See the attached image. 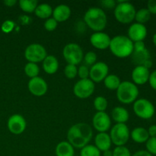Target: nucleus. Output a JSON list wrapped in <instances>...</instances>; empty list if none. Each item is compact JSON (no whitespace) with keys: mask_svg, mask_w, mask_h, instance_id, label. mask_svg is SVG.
<instances>
[{"mask_svg":"<svg viewBox=\"0 0 156 156\" xmlns=\"http://www.w3.org/2000/svg\"><path fill=\"white\" fill-rule=\"evenodd\" d=\"M93 136L92 128L86 123H78L72 126L67 132L68 142L74 148L82 149L88 145Z\"/></svg>","mask_w":156,"mask_h":156,"instance_id":"1","label":"nucleus"},{"mask_svg":"<svg viewBox=\"0 0 156 156\" xmlns=\"http://www.w3.org/2000/svg\"><path fill=\"white\" fill-rule=\"evenodd\" d=\"M84 21L88 27L94 32L102 31L108 24V18L101 8L92 7L88 9L84 15Z\"/></svg>","mask_w":156,"mask_h":156,"instance_id":"2","label":"nucleus"},{"mask_svg":"<svg viewBox=\"0 0 156 156\" xmlns=\"http://www.w3.org/2000/svg\"><path fill=\"white\" fill-rule=\"evenodd\" d=\"M109 48L113 55L123 59L131 56L133 51V42L125 35H117L111 38Z\"/></svg>","mask_w":156,"mask_h":156,"instance_id":"3","label":"nucleus"},{"mask_svg":"<svg viewBox=\"0 0 156 156\" xmlns=\"http://www.w3.org/2000/svg\"><path fill=\"white\" fill-rule=\"evenodd\" d=\"M139 93V88L136 85L129 81H124L121 82L117 89V98L121 103L129 105L137 100Z\"/></svg>","mask_w":156,"mask_h":156,"instance_id":"4","label":"nucleus"},{"mask_svg":"<svg viewBox=\"0 0 156 156\" xmlns=\"http://www.w3.org/2000/svg\"><path fill=\"white\" fill-rule=\"evenodd\" d=\"M135 7L128 1H117L114 8V16L121 24H129L135 19Z\"/></svg>","mask_w":156,"mask_h":156,"instance_id":"5","label":"nucleus"},{"mask_svg":"<svg viewBox=\"0 0 156 156\" xmlns=\"http://www.w3.org/2000/svg\"><path fill=\"white\" fill-rule=\"evenodd\" d=\"M109 135L113 144L116 146H123L130 137V132L126 123H116L111 129Z\"/></svg>","mask_w":156,"mask_h":156,"instance_id":"6","label":"nucleus"},{"mask_svg":"<svg viewBox=\"0 0 156 156\" xmlns=\"http://www.w3.org/2000/svg\"><path fill=\"white\" fill-rule=\"evenodd\" d=\"M62 56L68 64L77 66L83 60L84 53L82 47L75 43H69L64 47Z\"/></svg>","mask_w":156,"mask_h":156,"instance_id":"7","label":"nucleus"},{"mask_svg":"<svg viewBox=\"0 0 156 156\" xmlns=\"http://www.w3.org/2000/svg\"><path fill=\"white\" fill-rule=\"evenodd\" d=\"M133 111L136 115L143 120L152 118L155 112V107L150 101L145 98L137 99L133 103Z\"/></svg>","mask_w":156,"mask_h":156,"instance_id":"8","label":"nucleus"},{"mask_svg":"<svg viewBox=\"0 0 156 156\" xmlns=\"http://www.w3.org/2000/svg\"><path fill=\"white\" fill-rule=\"evenodd\" d=\"M47 56V53L45 47L37 43L28 45L24 50V57L29 62L38 63L43 62Z\"/></svg>","mask_w":156,"mask_h":156,"instance_id":"9","label":"nucleus"},{"mask_svg":"<svg viewBox=\"0 0 156 156\" xmlns=\"http://www.w3.org/2000/svg\"><path fill=\"white\" fill-rule=\"evenodd\" d=\"M94 89L95 85L91 79H80L74 85L73 92L78 98L86 99L94 93Z\"/></svg>","mask_w":156,"mask_h":156,"instance_id":"10","label":"nucleus"},{"mask_svg":"<svg viewBox=\"0 0 156 156\" xmlns=\"http://www.w3.org/2000/svg\"><path fill=\"white\" fill-rule=\"evenodd\" d=\"M130 56L131 61L136 66H143L149 69L152 67V61L150 52L146 47L142 50H133Z\"/></svg>","mask_w":156,"mask_h":156,"instance_id":"11","label":"nucleus"},{"mask_svg":"<svg viewBox=\"0 0 156 156\" xmlns=\"http://www.w3.org/2000/svg\"><path fill=\"white\" fill-rule=\"evenodd\" d=\"M109 67L104 62H96L89 69V79L94 83L103 82L108 76Z\"/></svg>","mask_w":156,"mask_h":156,"instance_id":"12","label":"nucleus"},{"mask_svg":"<svg viewBox=\"0 0 156 156\" xmlns=\"http://www.w3.org/2000/svg\"><path fill=\"white\" fill-rule=\"evenodd\" d=\"M92 124L98 133H107L111 129V117L106 112H97L92 118Z\"/></svg>","mask_w":156,"mask_h":156,"instance_id":"13","label":"nucleus"},{"mask_svg":"<svg viewBox=\"0 0 156 156\" xmlns=\"http://www.w3.org/2000/svg\"><path fill=\"white\" fill-rule=\"evenodd\" d=\"M8 129L15 135H19L21 134L26 129L27 123L22 115L18 114H13L11 116L8 120L7 123Z\"/></svg>","mask_w":156,"mask_h":156,"instance_id":"14","label":"nucleus"},{"mask_svg":"<svg viewBox=\"0 0 156 156\" xmlns=\"http://www.w3.org/2000/svg\"><path fill=\"white\" fill-rule=\"evenodd\" d=\"M27 88H28L29 91L33 95L41 97L47 93L48 90V85H47V82L43 78L37 76L29 80Z\"/></svg>","mask_w":156,"mask_h":156,"instance_id":"15","label":"nucleus"},{"mask_svg":"<svg viewBox=\"0 0 156 156\" xmlns=\"http://www.w3.org/2000/svg\"><path fill=\"white\" fill-rule=\"evenodd\" d=\"M111 38L107 33L103 31L94 32L90 37V43L91 45L98 50H106L109 48Z\"/></svg>","mask_w":156,"mask_h":156,"instance_id":"16","label":"nucleus"},{"mask_svg":"<svg viewBox=\"0 0 156 156\" xmlns=\"http://www.w3.org/2000/svg\"><path fill=\"white\" fill-rule=\"evenodd\" d=\"M147 36V28L144 24L133 23L128 29V37L133 42L143 41Z\"/></svg>","mask_w":156,"mask_h":156,"instance_id":"17","label":"nucleus"},{"mask_svg":"<svg viewBox=\"0 0 156 156\" xmlns=\"http://www.w3.org/2000/svg\"><path fill=\"white\" fill-rule=\"evenodd\" d=\"M150 72L149 69L139 66H136L132 72V79L135 85H144L146 82H149Z\"/></svg>","mask_w":156,"mask_h":156,"instance_id":"18","label":"nucleus"},{"mask_svg":"<svg viewBox=\"0 0 156 156\" xmlns=\"http://www.w3.org/2000/svg\"><path fill=\"white\" fill-rule=\"evenodd\" d=\"M71 9L65 4H60L53 10V18L57 22H63L67 21L71 16Z\"/></svg>","mask_w":156,"mask_h":156,"instance_id":"19","label":"nucleus"},{"mask_svg":"<svg viewBox=\"0 0 156 156\" xmlns=\"http://www.w3.org/2000/svg\"><path fill=\"white\" fill-rule=\"evenodd\" d=\"M94 146L100 152L109 150L112 145L110 135L107 133H98L94 138Z\"/></svg>","mask_w":156,"mask_h":156,"instance_id":"20","label":"nucleus"},{"mask_svg":"<svg viewBox=\"0 0 156 156\" xmlns=\"http://www.w3.org/2000/svg\"><path fill=\"white\" fill-rule=\"evenodd\" d=\"M43 69L44 72L49 75L56 73L59 69V61L57 58L53 55H47L43 61Z\"/></svg>","mask_w":156,"mask_h":156,"instance_id":"21","label":"nucleus"},{"mask_svg":"<svg viewBox=\"0 0 156 156\" xmlns=\"http://www.w3.org/2000/svg\"><path fill=\"white\" fill-rule=\"evenodd\" d=\"M111 117L116 123H126L129 118V114L126 108L118 106L112 110Z\"/></svg>","mask_w":156,"mask_h":156,"instance_id":"22","label":"nucleus"},{"mask_svg":"<svg viewBox=\"0 0 156 156\" xmlns=\"http://www.w3.org/2000/svg\"><path fill=\"white\" fill-rule=\"evenodd\" d=\"M56 156H74V147L68 141H62L57 144L55 149Z\"/></svg>","mask_w":156,"mask_h":156,"instance_id":"23","label":"nucleus"},{"mask_svg":"<svg viewBox=\"0 0 156 156\" xmlns=\"http://www.w3.org/2000/svg\"><path fill=\"white\" fill-rule=\"evenodd\" d=\"M130 137L135 143H144L149 139L148 130L143 127L134 128L130 133Z\"/></svg>","mask_w":156,"mask_h":156,"instance_id":"24","label":"nucleus"},{"mask_svg":"<svg viewBox=\"0 0 156 156\" xmlns=\"http://www.w3.org/2000/svg\"><path fill=\"white\" fill-rule=\"evenodd\" d=\"M34 13L37 18L41 19H48L53 14V8L47 3H42L37 6Z\"/></svg>","mask_w":156,"mask_h":156,"instance_id":"25","label":"nucleus"},{"mask_svg":"<svg viewBox=\"0 0 156 156\" xmlns=\"http://www.w3.org/2000/svg\"><path fill=\"white\" fill-rule=\"evenodd\" d=\"M103 82L105 86L109 90H117L121 83L120 78L114 74H108Z\"/></svg>","mask_w":156,"mask_h":156,"instance_id":"26","label":"nucleus"},{"mask_svg":"<svg viewBox=\"0 0 156 156\" xmlns=\"http://www.w3.org/2000/svg\"><path fill=\"white\" fill-rule=\"evenodd\" d=\"M18 3H19L20 9L26 13L34 12L38 5L37 0H20Z\"/></svg>","mask_w":156,"mask_h":156,"instance_id":"27","label":"nucleus"},{"mask_svg":"<svg viewBox=\"0 0 156 156\" xmlns=\"http://www.w3.org/2000/svg\"><path fill=\"white\" fill-rule=\"evenodd\" d=\"M24 70L26 76L30 78V79L37 77L40 73L39 66H37V64L34 63V62H27L24 66Z\"/></svg>","mask_w":156,"mask_h":156,"instance_id":"28","label":"nucleus"},{"mask_svg":"<svg viewBox=\"0 0 156 156\" xmlns=\"http://www.w3.org/2000/svg\"><path fill=\"white\" fill-rule=\"evenodd\" d=\"M151 18V13L147 9H141L136 11L135 15V20L139 24H145Z\"/></svg>","mask_w":156,"mask_h":156,"instance_id":"29","label":"nucleus"},{"mask_svg":"<svg viewBox=\"0 0 156 156\" xmlns=\"http://www.w3.org/2000/svg\"><path fill=\"white\" fill-rule=\"evenodd\" d=\"M94 107L97 112H105L108 106V102L106 98L103 96H98L94 98Z\"/></svg>","mask_w":156,"mask_h":156,"instance_id":"30","label":"nucleus"},{"mask_svg":"<svg viewBox=\"0 0 156 156\" xmlns=\"http://www.w3.org/2000/svg\"><path fill=\"white\" fill-rule=\"evenodd\" d=\"M101 152L94 145H87L81 149L80 156H101Z\"/></svg>","mask_w":156,"mask_h":156,"instance_id":"31","label":"nucleus"},{"mask_svg":"<svg viewBox=\"0 0 156 156\" xmlns=\"http://www.w3.org/2000/svg\"><path fill=\"white\" fill-rule=\"evenodd\" d=\"M64 75L69 79H75L78 75L77 66L72 64H67L64 69Z\"/></svg>","mask_w":156,"mask_h":156,"instance_id":"32","label":"nucleus"},{"mask_svg":"<svg viewBox=\"0 0 156 156\" xmlns=\"http://www.w3.org/2000/svg\"><path fill=\"white\" fill-rule=\"evenodd\" d=\"M113 152V156H132L129 149L126 146H116Z\"/></svg>","mask_w":156,"mask_h":156,"instance_id":"33","label":"nucleus"},{"mask_svg":"<svg viewBox=\"0 0 156 156\" xmlns=\"http://www.w3.org/2000/svg\"><path fill=\"white\" fill-rule=\"evenodd\" d=\"M83 59L87 66H91L94 63H96V61H97V55H96V53L94 52L89 51L85 53L83 57Z\"/></svg>","mask_w":156,"mask_h":156,"instance_id":"34","label":"nucleus"},{"mask_svg":"<svg viewBox=\"0 0 156 156\" xmlns=\"http://www.w3.org/2000/svg\"><path fill=\"white\" fill-rule=\"evenodd\" d=\"M146 151L152 155H156V137H149L146 142Z\"/></svg>","mask_w":156,"mask_h":156,"instance_id":"35","label":"nucleus"},{"mask_svg":"<svg viewBox=\"0 0 156 156\" xmlns=\"http://www.w3.org/2000/svg\"><path fill=\"white\" fill-rule=\"evenodd\" d=\"M15 27V24L12 20H6L2 24L1 30L5 34H9L14 30Z\"/></svg>","mask_w":156,"mask_h":156,"instance_id":"36","label":"nucleus"},{"mask_svg":"<svg viewBox=\"0 0 156 156\" xmlns=\"http://www.w3.org/2000/svg\"><path fill=\"white\" fill-rule=\"evenodd\" d=\"M58 22L54 19V18L52 17V18H48L44 22V28L47 30V31H53V30H56V28L57 27Z\"/></svg>","mask_w":156,"mask_h":156,"instance_id":"37","label":"nucleus"},{"mask_svg":"<svg viewBox=\"0 0 156 156\" xmlns=\"http://www.w3.org/2000/svg\"><path fill=\"white\" fill-rule=\"evenodd\" d=\"M80 79H89V68L86 65H82L78 68V75Z\"/></svg>","mask_w":156,"mask_h":156,"instance_id":"38","label":"nucleus"},{"mask_svg":"<svg viewBox=\"0 0 156 156\" xmlns=\"http://www.w3.org/2000/svg\"><path fill=\"white\" fill-rule=\"evenodd\" d=\"M101 4L103 5V7L106 8V9H114L117 5V2L114 0H103L101 1Z\"/></svg>","mask_w":156,"mask_h":156,"instance_id":"39","label":"nucleus"},{"mask_svg":"<svg viewBox=\"0 0 156 156\" xmlns=\"http://www.w3.org/2000/svg\"><path fill=\"white\" fill-rule=\"evenodd\" d=\"M147 9L149 12L154 15H156V0H149L147 3Z\"/></svg>","mask_w":156,"mask_h":156,"instance_id":"40","label":"nucleus"},{"mask_svg":"<svg viewBox=\"0 0 156 156\" xmlns=\"http://www.w3.org/2000/svg\"><path fill=\"white\" fill-rule=\"evenodd\" d=\"M149 82L150 86L153 88L154 90H156V70L150 73L149 79Z\"/></svg>","mask_w":156,"mask_h":156,"instance_id":"41","label":"nucleus"},{"mask_svg":"<svg viewBox=\"0 0 156 156\" xmlns=\"http://www.w3.org/2000/svg\"><path fill=\"white\" fill-rule=\"evenodd\" d=\"M144 48H146V45L143 41H137L133 43V50H142Z\"/></svg>","mask_w":156,"mask_h":156,"instance_id":"42","label":"nucleus"},{"mask_svg":"<svg viewBox=\"0 0 156 156\" xmlns=\"http://www.w3.org/2000/svg\"><path fill=\"white\" fill-rule=\"evenodd\" d=\"M149 137H156V125H152L147 129Z\"/></svg>","mask_w":156,"mask_h":156,"instance_id":"43","label":"nucleus"},{"mask_svg":"<svg viewBox=\"0 0 156 156\" xmlns=\"http://www.w3.org/2000/svg\"><path fill=\"white\" fill-rule=\"evenodd\" d=\"M132 156H152L149 152L146 150H140L136 152Z\"/></svg>","mask_w":156,"mask_h":156,"instance_id":"44","label":"nucleus"},{"mask_svg":"<svg viewBox=\"0 0 156 156\" xmlns=\"http://www.w3.org/2000/svg\"><path fill=\"white\" fill-rule=\"evenodd\" d=\"M3 3L8 7H12L16 4L17 1H15V0H5V1L3 2Z\"/></svg>","mask_w":156,"mask_h":156,"instance_id":"45","label":"nucleus"},{"mask_svg":"<svg viewBox=\"0 0 156 156\" xmlns=\"http://www.w3.org/2000/svg\"><path fill=\"white\" fill-rule=\"evenodd\" d=\"M21 21H22V23L23 24H27L29 21V20H30V18H29V17L26 16V15H23V16H21Z\"/></svg>","mask_w":156,"mask_h":156,"instance_id":"46","label":"nucleus"},{"mask_svg":"<svg viewBox=\"0 0 156 156\" xmlns=\"http://www.w3.org/2000/svg\"><path fill=\"white\" fill-rule=\"evenodd\" d=\"M103 156H113V152L111 149L105 151V152H103Z\"/></svg>","mask_w":156,"mask_h":156,"instance_id":"47","label":"nucleus"},{"mask_svg":"<svg viewBox=\"0 0 156 156\" xmlns=\"http://www.w3.org/2000/svg\"><path fill=\"white\" fill-rule=\"evenodd\" d=\"M152 42H153V44H155V46L156 47V33L152 37Z\"/></svg>","mask_w":156,"mask_h":156,"instance_id":"48","label":"nucleus"},{"mask_svg":"<svg viewBox=\"0 0 156 156\" xmlns=\"http://www.w3.org/2000/svg\"><path fill=\"white\" fill-rule=\"evenodd\" d=\"M74 156H80V155H74Z\"/></svg>","mask_w":156,"mask_h":156,"instance_id":"49","label":"nucleus"}]
</instances>
